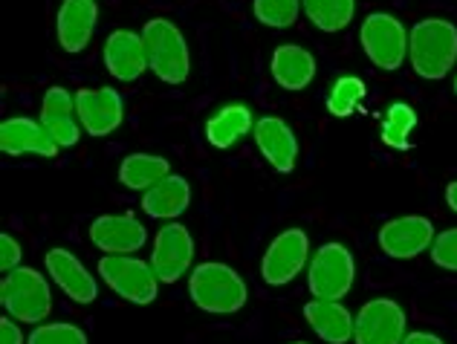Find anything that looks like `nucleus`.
Returning a JSON list of instances; mask_svg holds the SVG:
<instances>
[{
    "mask_svg": "<svg viewBox=\"0 0 457 344\" xmlns=\"http://www.w3.org/2000/svg\"><path fill=\"white\" fill-rule=\"evenodd\" d=\"M408 61L426 81H440L457 61V27L446 18H423L408 32Z\"/></svg>",
    "mask_w": 457,
    "mask_h": 344,
    "instance_id": "nucleus-1",
    "label": "nucleus"
},
{
    "mask_svg": "<svg viewBox=\"0 0 457 344\" xmlns=\"http://www.w3.org/2000/svg\"><path fill=\"white\" fill-rule=\"evenodd\" d=\"M188 295L203 313L212 315H235L249 301V287L240 278V272L228 264L206 260L191 269L188 275Z\"/></svg>",
    "mask_w": 457,
    "mask_h": 344,
    "instance_id": "nucleus-2",
    "label": "nucleus"
},
{
    "mask_svg": "<svg viewBox=\"0 0 457 344\" xmlns=\"http://www.w3.org/2000/svg\"><path fill=\"white\" fill-rule=\"evenodd\" d=\"M148 50V70L165 85H186L191 73V53L183 29L168 18H151L142 27Z\"/></svg>",
    "mask_w": 457,
    "mask_h": 344,
    "instance_id": "nucleus-3",
    "label": "nucleus"
},
{
    "mask_svg": "<svg viewBox=\"0 0 457 344\" xmlns=\"http://www.w3.org/2000/svg\"><path fill=\"white\" fill-rule=\"evenodd\" d=\"M0 304L23 324H41L53 313V290L44 272L35 266H18L0 281Z\"/></svg>",
    "mask_w": 457,
    "mask_h": 344,
    "instance_id": "nucleus-4",
    "label": "nucleus"
},
{
    "mask_svg": "<svg viewBox=\"0 0 457 344\" xmlns=\"http://www.w3.org/2000/svg\"><path fill=\"white\" fill-rule=\"evenodd\" d=\"M356 281V260L345 243H324L316 249L307 266V290L312 299L342 301L353 290Z\"/></svg>",
    "mask_w": 457,
    "mask_h": 344,
    "instance_id": "nucleus-5",
    "label": "nucleus"
},
{
    "mask_svg": "<svg viewBox=\"0 0 457 344\" xmlns=\"http://www.w3.org/2000/svg\"><path fill=\"white\" fill-rule=\"evenodd\" d=\"M99 278L119 299L139 307L156 301V292H160V278H156L151 260H142L137 255H104L99 260Z\"/></svg>",
    "mask_w": 457,
    "mask_h": 344,
    "instance_id": "nucleus-6",
    "label": "nucleus"
},
{
    "mask_svg": "<svg viewBox=\"0 0 457 344\" xmlns=\"http://www.w3.org/2000/svg\"><path fill=\"white\" fill-rule=\"evenodd\" d=\"M359 44H362L370 64L388 70V73L400 70L408 58V29L391 12H370L359 29Z\"/></svg>",
    "mask_w": 457,
    "mask_h": 344,
    "instance_id": "nucleus-7",
    "label": "nucleus"
},
{
    "mask_svg": "<svg viewBox=\"0 0 457 344\" xmlns=\"http://www.w3.org/2000/svg\"><path fill=\"white\" fill-rule=\"evenodd\" d=\"M310 237L304 229H287L281 232L261 260V278L270 287H287L310 266Z\"/></svg>",
    "mask_w": 457,
    "mask_h": 344,
    "instance_id": "nucleus-8",
    "label": "nucleus"
},
{
    "mask_svg": "<svg viewBox=\"0 0 457 344\" xmlns=\"http://www.w3.org/2000/svg\"><path fill=\"white\" fill-rule=\"evenodd\" d=\"M195 264V237L183 223H165L154 237L151 266L162 283H177Z\"/></svg>",
    "mask_w": 457,
    "mask_h": 344,
    "instance_id": "nucleus-9",
    "label": "nucleus"
},
{
    "mask_svg": "<svg viewBox=\"0 0 457 344\" xmlns=\"http://www.w3.org/2000/svg\"><path fill=\"white\" fill-rule=\"evenodd\" d=\"M76 111L84 134L111 136L125 122V99L116 87H84L76 93Z\"/></svg>",
    "mask_w": 457,
    "mask_h": 344,
    "instance_id": "nucleus-10",
    "label": "nucleus"
},
{
    "mask_svg": "<svg viewBox=\"0 0 457 344\" xmlns=\"http://www.w3.org/2000/svg\"><path fill=\"white\" fill-rule=\"evenodd\" d=\"M405 313L394 299H370L356 313L353 344H403Z\"/></svg>",
    "mask_w": 457,
    "mask_h": 344,
    "instance_id": "nucleus-11",
    "label": "nucleus"
},
{
    "mask_svg": "<svg viewBox=\"0 0 457 344\" xmlns=\"http://www.w3.org/2000/svg\"><path fill=\"white\" fill-rule=\"evenodd\" d=\"M435 226H431L428 217L420 215H405V217H394L379 229L377 241L379 249L394 260H411L417 255H423L435 243Z\"/></svg>",
    "mask_w": 457,
    "mask_h": 344,
    "instance_id": "nucleus-12",
    "label": "nucleus"
},
{
    "mask_svg": "<svg viewBox=\"0 0 457 344\" xmlns=\"http://www.w3.org/2000/svg\"><path fill=\"white\" fill-rule=\"evenodd\" d=\"M44 266H46L50 281L67 295L70 301L93 304L96 299H99V281H96L93 272L84 266L70 249H62V246L50 249L44 258Z\"/></svg>",
    "mask_w": 457,
    "mask_h": 344,
    "instance_id": "nucleus-13",
    "label": "nucleus"
},
{
    "mask_svg": "<svg viewBox=\"0 0 457 344\" xmlns=\"http://www.w3.org/2000/svg\"><path fill=\"white\" fill-rule=\"evenodd\" d=\"M90 241L104 255H137L148 243L145 223L137 220L130 211L125 215H102L90 223Z\"/></svg>",
    "mask_w": 457,
    "mask_h": 344,
    "instance_id": "nucleus-14",
    "label": "nucleus"
},
{
    "mask_svg": "<svg viewBox=\"0 0 457 344\" xmlns=\"http://www.w3.org/2000/svg\"><path fill=\"white\" fill-rule=\"evenodd\" d=\"M104 67L116 81H139L148 70V50L142 32L113 29L104 41Z\"/></svg>",
    "mask_w": 457,
    "mask_h": 344,
    "instance_id": "nucleus-15",
    "label": "nucleus"
},
{
    "mask_svg": "<svg viewBox=\"0 0 457 344\" xmlns=\"http://www.w3.org/2000/svg\"><path fill=\"white\" fill-rule=\"evenodd\" d=\"M0 151L9 153V157H27V153H32V157L53 160L62 148L55 145L50 130L38 119L12 116L0 125Z\"/></svg>",
    "mask_w": 457,
    "mask_h": 344,
    "instance_id": "nucleus-16",
    "label": "nucleus"
},
{
    "mask_svg": "<svg viewBox=\"0 0 457 344\" xmlns=\"http://www.w3.org/2000/svg\"><path fill=\"white\" fill-rule=\"evenodd\" d=\"M99 27V4L96 0H62L55 15V35L62 50L76 55L84 53Z\"/></svg>",
    "mask_w": 457,
    "mask_h": 344,
    "instance_id": "nucleus-17",
    "label": "nucleus"
},
{
    "mask_svg": "<svg viewBox=\"0 0 457 344\" xmlns=\"http://www.w3.org/2000/svg\"><path fill=\"white\" fill-rule=\"evenodd\" d=\"M255 145L278 174H293L298 165V139L281 116H263L255 122Z\"/></svg>",
    "mask_w": 457,
    "mask_h": 344,
    "instance_id": "nucleus-18",
    "label": "nucleus"
},
{
    "mask_svg": "<svg viewBox=\"0 0 457 344\" xmlns=\"http://www.w3.org/2000/svg\"><path fill=\"white\" fill-rule=\"evenodd\" d=\"M41 122L50 130L58 148H73L81 139V122L76 111V93L67 87H50L41 102Z\"/></svg>",
    "mask_w": 457,
    "mask_h": 344,
    "instance_id": "nucleus-19",
    "label": "nucleus"
},
{
    "mask_svg": "<svg viewBox=\"0 0 457 344\" xmlns=\"http://www.w3.org/2000/svg\"><path fill=\"white\" fill-rule=\"evenodd\" d=\"M272 81L284 90L298 93L307 90L316 78V55L302 44H281L275 46L272 61H270Z\"/></svg>",
    "mask_w": 457,
    "mask_h": 344,
    "instance_id": "nucleus-20",
    "label": "nucleus"
},
{
    "mask_svg": "<svg viewBox=\"0 0 457 344\" xmlns=\"http://www.w3.org/2000/svg\"><path fill=\"white\" fill-rule=\"evenodd\" d=\"M304 318L307 324L316 330V336L328 344H347L353 341L356 330V315L347 310L342 301H324L312 299L304 304Z\"/></svg>",
    "mask_w": 457,
    "mask_h": 344,
    "instance_id": "nucleus-21",
    "label": "nucleus"
},
{
    "mask_svg": "<svg viewBox=\"0 0 457 344\" xmlns=\"http://www.w3.org/2000/svg\"><path fill=\"white\" fill-rule=\"evenodd\" d=\"M191 203V185L186 176L168 174L162 183H156L142 194V211L154 220H177Z\"/></svg>",
    "mask_w": 457,
    "mask_h": 344,
    "instance_id": "nucleus-22",
    "label": "nucleus"
},
{
    "mask_svg": "<svg viewBox=\"0 0 457 344\" xmlns=\"http://www.w3.org/2000/svg\"><path fill=\"white\" fill-rule=\"evenodd\" d=\"M255 122L258 119L252 116L249 104H240V102L223 104V108L206 122V139L212 148L228 151V148H235L246 134L255 130Z\"/></svg>",
    "mask_w": 457,
    "mask_h": 344,
    "instance_id": "nucleus-23",
    "label": "nucleus"
},
{
    "mask_svg": "<svg viewBox=\"0 0 457 344\" xmlns=\"http://www.w3.org/2000/svg\"><path fill=\"white\" fill-rule=\"evenodd\" d=\"M168 174H171V162L165 157H154V153H130L119 165V183L142 194L156 183H162Z\"/></svg>",
    "mask_w": 457,
    "mask_h": 344,
    "instance_id": "nucleus-24",
    "label": "nucleus"
},
{
    "mask_svg": "<svg viewBox=\"0 0 457 344\" xmlns=\"http://www.w3.org/2000/svg\"><path fill=\"white\" fill-rule=\"evenodd\" d=\"M302 9L312 27L328 35L347 29L356 18V0H302Z\"/></svg>",
    "mask_w": 457,
    "mask_h": 344,
    "instance_id": "nucleus-25",
    "label": "nucleus"
},
{
    "mask_svg": "<svg viewBox=\"0 0 457 344\" xmlns=\"http://www.w3.org/2000/svg\"><path fill=\"white\" fill-rule=\"evenodd\" d=\"M414 127H417V111L405 102H394L382 122V142L394 151H411Z\"/></svg>",
    "mask_w": 457,
    "mask_h": 344,
    "instance_id": "nucleus-26",
    "label": "nucleus"
},
{
    "mask_svg": "<svg viewBox=\"0 0 457 344\" xmlns=\"http://www.w3.org/2000/svg\"><path fill=\"white\" fill-rule=\"evenodd\" d=\"M365 96H368V87L362 78L342 76V78H336V85L328 93V111H330V116L345 119L359 111V104L365 102Z\"/></svg>",
    "mask_w": 457,
    "mask_h": 344,
    "instance_id": "nucleus-27",
    "label": "nucleus"
},
{
    "mask_svg": "<svg viewBox=\"0 0 457 344\" xmlns=\"http://www.w3.org/2000/svg\"><path fill=\"white\" fill-rule=\"evenodd\" d=\"M255 20L270 29H290L304 15L302 0H252Z\"/></svg>",
    "mask_w": 457,
    "mask_h": 344,
    "instance_id": "nucleus-28",
    "label": "nucleus"
},
{
    "mask_svg": "<svg viewBox=\"0 0 457 344\" xmlns=\"http://www.w3.org/2000/svg\"><path fill=\"white\" fill-rule=\"evenodd\" d=\"M27 344H87V333L70 322L35 324Z\"/></svg>",
    "mask_w": 457,
    "mask_h": 344,
    "instance_id": "nucleus-29",
    "label": "nucleus"
},
{
    "mask_svg": "<svg viewBox=\"0 0 457 344\" xmlns=\"http://www.w3.org/2000/svg\"><path fill=\"white\" fill-rule=\"evenodd\" d=\"M431 260L440 269L457 272V229H446L435 237V243H431Z\"/></svg>",
    "mask_w": 457,
    "mask_h": 344,
    "instance_id": "nucleus-30",
    "label": "nucleus"
},
{
    "mask_svg": "<svg viewBox=\"0 0 457 344\" xmlns=\"http://www.w3.org/2000/svg\"><path fill=\"white\" fill-rule=\"evenodd\" d=\"M21 258H23V249L18 243V237H12L9 232L0 234V269H4V275L21 266Z\"/></svg>",
    "mask_w": 457,
    "mask_h": 344,
    "instance_id": "nucleus-31",
    "label": "nucleus"
},
{
    "mask_svg": "<svg viewBox=\"0 0 457 344\" xmlns=\"http://www.w3.org/2000/svg\"><path fill=\"white\" fill-rule=\"evenodd\" d=\"M27 339L12 318H0V344H27Z\"/></svg>",
    "mask_w": 457,
    "mask_h": 344,
    "instance_id": "nucleus-32",
    "label": "nucleus"
},
{
    "mask_svg": "<svg viewBox=\"0 0 457 344\" xmlns=\"http://www.w3.org/2000/svg\"><path fill=\"white\" fill-rule=\"evenodd\" d=\"M403 344H446V341L435 333H426V330H417V333H408L403 339Z\"/></svg>",
    "mask_w": 457,
    "mask_h": 344,
    "instance_id": "nucleus-33",
    "label": "nucleus"
},
{
    "mask_svg": "<svg viewBox=\"0 0 457 344\" xmlns=\"http://www.w3.org/2000/svg\"><path fill=\"white\" fill-rule=\"evenodd\" d=\"M446 203H449V209L457 215V180L446 185Z\"/></svg>",
    "mask_w": 457,
    "mask_h": 344,
    "instance_id": "nucleus-34",
    "label": "nucleus"
},
{
    "mask_svg": "<svg viewBox=\"0 0 457 344\" xmlns=\"http://www.w3.org/2000/svg\"><path fill=\"white\" fill-rule=\"evenodd\" d=\"M454 93H457V76H454Z\"/></svg>",
    "mask_w": 457,
    "mask_h": 344,
    "instance_id": "nucleus-35",
    "label": "nucleus"
},
{
    "mask_svg": "<svg viewBox=\"0 0 457 344\" xmlns=\"http://www.w3.org/2000/svg\"><path fill=\"white\" fill-rule=\"evenodd\" d=\"M293 344H307V341H293Z\"/></svg>",
    "mask_w": 457,
    "mask_h": 344,
    "instance_id": "nucleus-36",
    "label": "nucleus"
}]
</instances>
